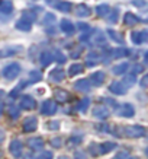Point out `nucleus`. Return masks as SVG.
<instances>
[{"label": "nucleus", "mask_w": 148, "mask_h": 159, "mask_svg": "<svg viewBox=\"0 0 148 159\" xmlns=\"http://www.w3.org/2000/svg\"><path fill=\"white\" fill-rule=\"evenodd\" d=\"M145 129L142 125L135 124V125H126V127H122V137L126 136L129 139H138V137H144L145 136Z\"/></svg>", "instance_id": "obj_1"}, {"label": "nucleus", "mask_w": 148, "mask_h": 159, "mask_svg": "<svg viewBox=\"0 0 148 159\" xmlns=\"http://www.w3.org/2000/svg\"><path fill=\"white\" fill-rule=\"evenodd\" d=\"M20 73V66L18 63H10L7 64L5 69H3V76L7 79V80H12V79H16Z\"/></svg>", "instance_id": "obj_2"}, {"label": "nucleus", "mask_w": 148, "mask_h": 159, "mask_svg": "<svg viewBox=\"0 0 148 159\" xmlns=\"http://www.w3.org/2000/svg\"><path fill=\"white\" fill-rule=\"evenodd\" d=\"M91 114H93V117L99 118V120H106L110 116V111L108 110V107L105 104H96L91 108Z\"/></svg>", "instance_id": "obj_3"}, {"label": "nucleus", "mask_w": 148, "mask_h": 159, "mask_svg": "<svg viewBox=\"0 0 148 159\" xmlns=\"http://www.w3.org/2000/svg\"><path fill=\"white\" fill-rule=\"evenodd\" d=\"M22 129L25 133H34L38 129V118L36 117H26L22 123Z\"/></svg>", "instance_id": "obj_4"}, {"label": "nucleus", "mask_w": 148, "mask_h": 159, "mask_svg": "<svg viewBox=\"0 0 148 159\" xmlns=\"http://www.w3.org/2000/svg\"><path fill=\"white\" fill-rule=\"evenodd\" d=\"M26 110V111H32L36 108V101L31 95H23L20 98V104H19V110Z\"/></svg>", "instance_id": "obj_5"}, {"label": "nucleus", "mask_w": 148, "mask_h": 159, "mask_svg": "<svg viewBox=\"0 0 148 159\" xmlns=\"http://www.w3.org/2000/svg\"><path fill=\"white\" fill-rule=\"evenodd\" d=\"M89 43H91L93 45H103V44H106V37L102 31L96 29L95 32H91L89 35Z\"/></svg>", "instance_id": "obj_6"}, {"label": "nucleus", "mask_w": 148, "mask_h": 159, "mask_svg": "<svg viewBox=\"0 0 148 159\" xmlns=\"http://www.w3.org/2000/svg\"><path fill=\"white\" fill-rule=\"evenodd\" d=\"M41 112L44 116H53L57 112V104L53 101V99H47V101L42 102V107H41Z\"/></svg>", "instance_id": "obj_7"}, {"label": "nucleus", "mask_w": 148, "mask_h": 159, "mask_svg": "<svg viewBox=\"0 0 148 159\" xmlns=\"http://www.w3.org/2000/svg\"><path fill=\"white\" fill-rule=\"evenodd\" d=\"M22 50H23V47H22V45H9V47H5V48L0 50V58L16 56V54L20 53Z\"/></svg>", "instance_id": "obj_8"}, {"label": "nucleus", "mask_w": 148, "mask_h": 159, "mask_svg": "<svg viewBox=\"0 0 148 159\" xmlns=\"http://www.w3.org/2000/svg\"><path fill=\"white\" fill-rule=\"evenodd\" d=\"M131 39H132V43L137 44V45H141V44L147 43L148 39V32L144 29V31H134L132 34H131Z\"/></svg>", "instance_id": "obj_9"}, {"label": "nucleus", "mask_w": 148, "mask_h": 159, "mask_svg": "<svg viewBox=\"0 0 148 159\" xmlns=\"http://www.w3.org/2000/svg\"><path fill=\"white\" fill-rule=\"evenodd\" d=\"M48 76H49V79H51L53 82L60 83V82L64 80V77H66V72H64L61 67H55V69H53V70L49 72Z\"/></svg>", "instance_id": "obj_10"}, {"label": "nucleus", "mask_w": 148, "mask_h": 159, "mask_svg": "<svg viewBox=\"0 0 148 159\" xmlns=\"http://www.w3.org/2000/svg\"><path fill=\"white\" fill-rule=\"evenodd\" d=\"M9 152L15 158H20L22 156V142L20 140H12L9 145Z\"/></svg>", "instance_id": "obj_11"}, {"label": "nucleus", "mask_w": 148, "mask_h": 159, "mask_svg": "<svg viewBox=\"0 0 148 159\" xmlns=\"http://www.w3.org/2000/svg\"><path fill=\"white\" fill-rule=\"evenodd\" d=\"M102 61V56L97 51H90L86 56V66H97Z\"/></svg>", "instance_id": "obj_12"}, {"label": "nucleus", "mask_w": 148, "mask_h": 159, "mask_svg": "<svg viewBox=\"0 0 148 159\" xmlns=\"http://www.w3.org/2000/svg\"><path fill=\"white\" fill-rule=\"evenodd\" d=\"M26 143H28V146L32 150H41V149H44V146H45V142H44V139H41V137H29Z\"/></svg>", "instance_id": "obj_13"}, {"label": "nucleus", "mask_w": 148, "mask_h": 159, "mask_svg": "<svg viewBox=\"0 0 148 159\" xmlns=\"http://www.w3.org/2000/svg\"><path fill=\"white\" fill-rule=\"evenodd\" d=\"M105 77H106V75H105V72H102V70H99V72H95V73H91L90 75V80L89 82L90 83H93V85H96V86H100L102 83L105 82Z\"/></svg>", "instance_id": "obj_14"}, {"label": "nucleus", "mask_w": 148, "mask_h": 159, "mask_svg": "<svg viewBox=\"0 0 148 159\" xmlns=\"http://www.w3.org/2000/svg\"><path fill=\"white\" fill-rule=\"evenodd\" d=\"M118 114L122 116V117H126V118H132L134 114H135V110L131 104H124V105L118 110Z\"/></svg>", "instance_id": "obj_15"}, {"label": "nucleus", "mask_w": 148, "mask_h": 159, "mask_svg": "<svg viewBox=\"0 0 148 159\" xmlns=\"http://www.w3.org/2000/svg\"><path fill=\"white\" fill-rule=\"evenodd\" d=\"M97 148H99L97 149V155H106L116 148V143H113V142H105L102 145H97Z\"/></svg>", "instance_id": "obj_16"}, {"label": "nucleus", "mask_w": 148, "mask_h": 159, "mask_svg": "<svg viewBox=\"0 0 148 159\" xmlns=\"http://www.w3.org/2000/svg\"><path fill=\"white\" fill-rule=\"evenodd\" d=\"M54 98H55V101L54 102H61V104H66V102L68 101L70 95H68V92L64 91V89H55V91H54Z\"/></svg>", "instance_id": "obj_17"}, {"label": "nucleus", "mask_w": 148, "mask_h": 159, "mask_svg": "<svg viewBox=\"0 0 148 159\" xmlns=\"http://www.w3.org/2000/svg\"><path fill=\"white\" fill-rule=\"evenodd\" d=\"M60 26H61L62 32H64V34H67V35H73V34H74V31H76V28H74L73 22H71V20H68V19H62L61 24H60Z\"/></svg>", "instance_id": "obj_18"}, {"label": "nucleus", "mask_w": 148, "mask_h": 159, "mask_svg": "<svg viewBox=\"0 0 148 159\" xmlns=\"http://www.w3.org/2000/svg\"><path fill=\"white\" fill-rule=\"evenodd\" d=\"M109 91L112 93H115V95H125L126 93V88L121 82H112L109 86Z\"/></svg>", "instance_id": "obj_19"}, {"label": "nucleus", "mask_w": 148, "mask_h": 159, "mask_svg": "<svg viewBox=\"0 0 148 159\" xmlns=\"http://www.w3.org/2000/svg\"><path fill=\"white\" fill-rule=\"evenodd\" d=\"M141 22V18L139 16H137V15L131 13V12H128V13H125L124 16V24L128 25V26H132V25H137Z\"/></svg>", "instance_id": "obj_20"}, {"label": "nucleus", "mask_w": 148, "mask_h": 159, "mask_svg": "<svg viewBox=\"0 0 148 159\" xmlns=\"http://www.w3.org/2000/svg\"><path fill=\"white\" fill-rule=\"evenodd\" d=\"M74 89L80 92H89L90 91V82H89V79H80V80H77L74 83Z\"/></svg>", "instance_id": "obj_21"}, {"label": "nucleus", "mask_w": 148, "mask_h": 159, "mask_svg": "<svg viewBox=\"0 0 148 159\" xmlns=\"http://www.w3.org/2000/svg\"><path fill=\"white\" fill-rule=\"evenodd\" d=\"M39 61H41V64H42L44 67H47V66H49V64H51V63L54 61L53 53H51V51H44V53H41Z\"/></svg>", "instance_id": "obj_22"}, {"label": "nucleus", "mask_w": 148, "mask_h": 159, "mask_svg": "<svg viewBox=\"0 0 148 159\" xmlns=\"http://www.w3.org/2000/svg\"><path fill=\"white\" fill-rule=\"evenodd\" d=\"M129 54V50L124 48V47H119V48H113L110 51V57L112 58H122V57H126Z\"/></svg>", "instance_id": "obj_23"}, {"label": "nucleus", "mask_w": 148, "mask_h": 159, "mask_svg": "<svg viewBox=\"0 0 148 159\" xmlns=\"http://www.w3.org/2000/svg\"><path fill=\"white\" fill-rule=\"evenodd\" d=\"M90 13H91V10L87 5H78L77 6L76 15L78 16V18H87V16H90Z\"/></svg>", "instance_id": "obj_24"}, {"label": "nucleus", "mask_w": 148, "mask_h": 159, "mask_svg": "<svg viewBox=\"0 0 148 159\" xmlns=\"http://www.w3.org/2000/svg\"><path fill=\"white\" fill-rule=\"evenodd\" d=\"M109 12H110V7H109V5H106V3L96 6V15H97L99 18H105V16H108Z\"/></svg>", "instance_id": "obj_25"}, {"label": "nucleus", "mask_w": 148, "mask_h": 159, "mask_svg": "<svg viewBox=\"0 0 148 159\" xmlns=\"http://www.w3.org/2000/svg\"><path fill=\"white\" fill-rule=\"evenodd\" d=\"M51 5H54L60 12H70L71 10V3L70 2H51Z\"/></svg>", "instance_id": "obj_26"}, {"label": "nucleus", "mask_w": 148, "mask_h": 159, "mask_svg": "<svg viewBox=\"0 0 148 159\" xmlns=\"http://www.w3.org/2000/svg\"><path fill=\"white\" fill-rule=\"evenodd\" d=\"M16 29H19L22 32H29V31L32 29V24L28 22V20H25V19H20L16 22Z\"/></svg>", "instance_id": "obj_27"}, {"label": "nucleus", "mask_w": 148, "mask_h": 159, "mask_svg": "<svg viewBox=\"0 0 148 159\" xmlns=\"http://www.w3.org/2000/svg\"><path fill=\"white\" fill-rule=\"evenodd\" d=\"M128 69H129V64L126 61H124V63H119V64L113 66L112 70H113V75H125Z\"/></svg>", "instance_id": "obj_28"}, {"label": "nucleus", "mask_w": 148, "mask_h": 159, "mask_svg": "<svg viewBox=\"0 0 148 159\" xmlns=\"http://www.w3.org/2000/svg\"><path fill=\"white\" fill-rule=\"evenodd\" d=\"M83 70H84V67L81 66L80 63H74V64H71L70 66V69H68V76H77V75H80V73H83Z\"/></svg>", "instance_id": "obj_29"}, {"label": "nucleus", "mask_w": 148, "mask_h": 159, "mask_svg": "<svg viewBox=\"0 0 148 159\" xmlns=\"http://www.w3.org/2000/svg\"><path fill=\"white\" fill-rule=\"evenodd\" d=\"M13 12V3L12 2H0V13L9 15Z\"/></svg>", "instance_id": "obj_30"}, {"label": "nucleus", "mask_w": 148, "mask_h": 159, "mask_svg": "<svg viewBox=\"0 0 148 159\" xmlns=\"http://www.w3.org/2000/svg\"><path fill=\"white\" fill-rule=\"evenodd\" d=\"M109 16H108V22H112V24H116L118 19H119V9L118 7H113V9H110L109 12Z\"/></svg>", "instance_id": "obj_31"}, {"label": "nucleus", "mask_w": 148, "mask_h": 159, "mask_svg": "<svg viewBox=\"0 0 148 159\" xmlns=\"http://www.w3.org/2000/svg\"><path fill=\"white\" fill-rule=\"evenodd\" d=\"M135 82H137V79H135L134 75H128V76H125V77H124V80H122L121 83H122V85H124V86L126 88V89H128V88L134 86Z\"/></svg>", "instance_id": "obj_32"}, {"label": "nucleus", "mask_w": 148, "mask_h": 159, "mask_svg": "<svg viewBox=\"0 0 148 159\" xmlns=\"http://www.w3.org/2000/svg\"><path fill=\"white\" fill-rule=\"evenodd\" d=\"M29 77H31V82L32 83H36L42 79V75H41V72H38V70H31V72H29Z\"/></svg>", "instance_id": "obj_33"}, {"label": "nucleus", "mask_w": 148, "mask_h": 159, "mask_svg": "<svg viewBox=\"0 0 148 159\" xmlns=\"http://www.w3.org/2000/svg\"><path fill=\"white\" fill-rule=\"evenodd\" d=\"M19 112H20L19 107L9 105V116H10V118H12V120H16V118L19 117Z\"/></svg>", "instance_id": "obj_34"}, {"label": "nucleus", "mask_w": 148, "mask_h": 159, "mask_svg": "<svg viewBox=\"0 0 148 159\" xmlns=\"http://www.w3.org/2000/svg\"><path fill=\"white\" fill-rule=\"evenodd\" d=\"M106 32L109 34V37L113 39V41H116V43H124V38H122V37H121L116 31H113V29H108Z\"/></svg>", "instance_id": "obj_35"}, {"label": "nucleus", "mask_w": 148, "mask_h": 159, "mask_svg": "<svg viewBox=\"0 0 148 159\" xmlns=\"http://www.w3.org/2000/svg\"><path fill=\"white\" fill-rule=\"evenodd\" d=\"M81 51H83V47L81 45H74L71 48V51H70V57L71 58H78L80 57Z\"/></svg>", "instance_id": "obj_36"}, {"label": "nucleus", "mask_w": 148, "mask_h": 159, "mask_svg": "<svg viewBox=\"0 0 148 159\" xmlns=\"http://www.w3.org/2000/svg\"><path fill=\"white\" fill-rule=\"evenodd\" d=\"M53 57H54V60H57L58 63H64L66 60H67V57H66V56H64V54H62L60 50H55V51H54V53H53Z\"/></svg>", "instance_id": "obj_37"}, {"label": "nucleus", "mask_w": 148, "mask_h": 159, "mask_svg": "<svg viewBox=\"0 0 148 159\" xmlns=\"http://www.w3.org/2000/svg\"><path fill=\"white\" fill-rule=\"evenodd\" d=\"M22 19H25V20H28V22H34V19H35V15L32 13V10H25L23 13H22Z\"/></svg>", "instance_id": "obj_38"}, {"label": "nucleus", "mask_w": 148, "mask_h": 159, "mask_svg": "<svg viewBox=\"0 0 148 159\" xmlns=\"http://www.w3.org/2000/svg\"><path fill=\"white\" fill-rule=\"evenodd\" d=\"M25 85H26V83H25V82H22V83H20V85H18V86H16V88H13V91L10 92V97H12V98H16V97H18V95H19V92L22 91V88H23Z\"/></svg>", "instance_id": "obj_39"}, {"label": "nucleus", "mask_w": 148, "mask_h": 159, "mask_svg": "<svg viewBox=\"0 0 148 159\" xmlns=\"http://www.w3.org/2000/svg\"><path fill=\"white\" fill-rule=\"evenodd\" d=\"M54 20H55V15L45 13V16H44V25H51Z\"/></svg>", "instance_id": "obj_40"}, {"label": "nucleus", "mask_w": 148, "mask_h": 159, "mask_svg": "<svg viewBox=\"0 0 148 159\" xmlns=\"http://www.w3.org/2000/svg\"><path fill=\"white\" fill-rule=\"evenodd\" d=\"M113 159H129V152L128 150H122V152L115 155Z\"/></svg>", "instance_id": "obj_41"}, {"label": "nucleus", "mask_w": 148, "mask_h": 159, "mask_svg": "<svg viewBox=\"0 0 148 159\" xmlns=\"http://www.w3.org/2000/svg\"><path fill=\"white\" fill-rule=\"evenodd\" d=\"M144 70H145V67H144L142 64H135L134 67H132V75H139V73H142Z\"/></svg>", "instance_id": "obj_42"}, {"label": "nucleus", "mask_w": 148, "mask_h": 159, "mask_svg": "<svg viewBox=\"0 0 148 159\" xmlns=\"http://www.w3.org/2000/svg\"><path fill=\"white\" fill-rule=\"evenodd\" d=\"M53 152H49V150H44L42 153L38 156V159H53Z\"/></svg>", "instance_id": "obj_43"}, {"label": "nucleus", "mask_w": 148, "mask_h": 159, "mask_svg": "<svg viewBox=\"0 0 148 159\" xmlns=\"http://www.w3.org/2000/svg\"><path fill=\"white\" fill-rule=\"evenodd\" d=\"M89 102H90V101H89L87 98H84V99L80 102V105H78V111L84 112V111H86V108H87V105H89Z\"/></svg>", "instance_id": "obj_44"}, {"label": "nucleus", "mask_w": 148, "mask_h": 159, "mask_svg": "<svg viewBox=\"0 0 148 159\" xmlns=\"http://www.w3.org/2000/svg\"><path fill=\"white\" fill-rule=\"evenodd\" d=\"M48 129L49 130H58L60 129V121H49L48 123Z\"/></svg>", "instance_id": "obj_45"}, {"label": "nucleus", "mask_w": 148, "mask_h": 159, "mask_svg": "<svg viewBox=\"0 0 148 159\" xmlns=\"http://www.w3.org/2000/svg\"><path fill=\"white\" fill-rule=\"evenodd\" d=\"M74 159H87L86 152H83V150H77L76 153H74Z\"/></svg>", "instance_id": "obj_46"}, {"label": "nucleus", "mask_w": 148, "mask_h": 159, "mask_svg": "<svg viewBox=\"0 0 148 159\" xmlns=\"http://www.w3.org/2000/svg\"><path fill=\"white\" fill-rule=\"evenodd\" d=\"M53 146H55V148H60L61 146V139L60 137H55V139H51V142H49Z\"/></svg>", "instance_id": "obj_47"}, {"label": "nucleus", "mask_w": 148, "mask_h": 159, "mask_svg": "<svg viewBox=\"0 0 148 159\" xmlns=\"http://www.w3.org/2000/svg\"><path fill=\"white\" fill-rule=\"evenodd\" d=\"M134 6H138V7H145L147 6V2H132Z\"/></svg>", "instance_id": "obj_48"}, {"label": "nucleus", "mask_w": 148, "mask_h": 159, "mask_svg": "<svg viewBox=\"0 0 148 159\" xmlns=\"http://www.w3.org/2000/svg\"><path fill=\"white\" fill-rule=\"evenodd\" d=\"M70 143H74V145H80V143H81V137H78V139H77V137H71V139H70Z\"/></svg>", "instance_id": "obj_49"}, {"label": "nucleus", "mask_w": 148, "mask_h": 159, "mask_svg": "<svg viewBox=\"0 0 148 159\" xmlns=\"http://www.w3.org/2000/svg\"><path fill=\"white\" fill-rule=\"evenodd\" d=\"M147 80H148V76H144L142 79H141V82L139 83H141V86L142 88H147Z\"/></svg>", "instance_id": "obj_50"}, {"label": "nucleus", "mask_w": 148, "mask_h": 159, "mask_svg": "<svg viewBox=\"0 0 148 159\" xmlns=\"http://www.w3.org/2000/svg\"><path fill=\"white\" fill-rule=\"evenodd\" d=\"M78 29H84V31H89L90 29V26L86 24H78Z\"/></svg>", "instance_id": "obj_51"}, {"label": "nucleus", "mask_w": 148, "mask_h": 159, "mask_svg": "<svg viewBox=\"0 0 148 159\" xmlns=\"http://www.w3.org/2000/svg\"><path fill=\"white\" fill-rule=\"evenodd\" d=\"M3 107H5L3 105V102L0 101V116H2V112H3Z\"/></svg>", "instance_id": "obj_52"}, {"label": "nucleus", "mask_w": 148, "mask_h": 159, "mask_svg": "<svg viewBox=\"0 0 148 159\" xmlns=\"http://www.w3.org/2000/svg\"><path fill=\"white\" fill-rule=\"evenodd\" d=\"M58 159H68V158H67V156H60Z\"/></svg>", "instance_id": "obj_53"}, {"label": "nucleus", "mask_w": 148, "mask_h": 159, "mask_svg": "<svg viewBox=\"0 0 148 159\" xmlns=\"http://www.w3.org/2000/svg\"><path fill=\"white\" fill-rule=\"evenodd\" d=\"M0 159H2V152H0Z\"/></svg>", "instance_id": "obj_54"}]
</instances>
